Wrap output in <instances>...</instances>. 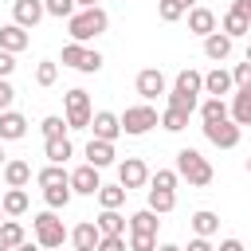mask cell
I'll return each mask as SVG.
<instances>
[{"instance_id": "cell-13", "label": "cell", "mask_w": 251, "mask_h": 251, "mask_svg": "<svg viewBox=\"0 0 251 251\" xmlns=\"http://www.w3.org/2000/svg\"><path fill=\"white\" fill-rule=\"evenodd\" d=\"M231 86H235V78H231V71H224V67H212V71L204 75V94H208V98H224V94H231Z\"/></svg>"}, {"instance_id": "cell-2", "label": "cell", "mask_w": 251, "mask_h": 251, "mask_svg": "<svg viewBox=\"0 0 251 251\" xmlns=\"http://www.w3.org/2000/svg\"><path fill=\"white\" fill-rule=\"evenodd\" d=\"M176 176H180V180H188L192 188H208L216 173H212L208 157H200L196 149H180V153H176Z\"/></svg>"}, {"instance_id": "cell-31", "label": "cell", "mask_w": 251, "mask_h": 251, "mask_svg": "<svg viewBox=\"0 0 251 251\" xmlns=\"http://www.w3.org/2000/svg\"><path fill=\"white\" fill-rule=\"evenodd\" d=\"M39 129H43V141H55V137H67V118H59V114H47L43 122H39Z\"/></svg>"}, {"instance_id": "cell-17", "label": "cell", "mask_w": 251, "mask_h": 251, "mask_svg": "<svg viewBox=\"0 0 251 251\" xmlns=\"http://www.w3.org/2000/svg\"><path fill=\"white\" fill-rule=\"evenodd\" d=\"M231 122L243 129V126H251V86H235V98H231Z\"/></svg>"}, {"instance_id": "cell-9", "label": "cell", "mask_w": 251, "mask_h": 251, "mask_svg": "<svg viewBox=\"0 0 251 251\" xmlns=\"http://www.w3.org/2000/svg\"><path fill=\"white\" fill-rule=\"evenodd\" d=\"M43 16H47L43 0H12V24H20L24 31H27V27H35Z\"/></svg>"}, {"instance_id": "cell-32", "label": "cell", "mask_w": 251, "mask_h": 251, "mask_svg": "<svg viewBox=\"0 0 251 251\" xmlns=\"http://www.w3.org/2000/svg\"><path fill=\"white\" fill-rule=\"evenodd\" d=\"M149 208H153L157 216L173 212V208H176V192H165V188H149Z\"/></svg>"}, {"instance_id": "cell-27", "label": "cell", "mask_w": 251, "mask_h": 251, "mask_svg": "<svg viewBox=\"0 0 251 251\" xmlns=\"http://www.w3.org/2000/svg\"><path fill=\"white\" fill-rule=\"evenodd\" d=\"M192 231L200 235V239H208V235H216V227H220V216L216 212H208V208H200V212H192Z\"/></svg>"}, {"instance_id": "cell-18", "label": "cell", "mask_w": 251, "mask_h": 251, "mask_svg": "<svg viewBox=\"0 0 251 251\" xmlns=\"http://www.w3.org/2000/svg\"><path fill=\"white\" fill-rule=\"evenodd\" d=\"M188 31L200 35V39H208V35L216 31V12H212V8H192V12H188Z\"/></svg>"}, {"instance_id": "cell-21", "label": "cell", "mask_w": 251, "mask_h": 251, "mask_svg": "<svg viewBox=\"0 0 251 251\" xmlns=\"http://www.w3.org/2000/svg\"><path fill=\"white\" fill-rule=\"evenodd\" d=\"M94 224H98L102 235H126V224H129V220H126L118 208H102V216H98Z\"/></svg>"}, {"instance_id": "cell-43", "label": "cell", "mask_w": 251, "mask_h": 251, "mask_svg": "<svg viewBox=\"0 0 251 251\" xmlns=\"http://www.w3.org/2000/svg\"><path fill=\"white\" fill-rule=\"evenodd\" d=\"M231 78H235V86H251V63H247V59L235 63V67H231Z\"/></svg>"}, {"instance_id": "cell-26", "label": "cell", "mask_w": 251, "mask_h": 251, "mask_svg": "<svg viewBox=\"0 0 251 251\" xmlns=\"http://www.w3.org/2000/svg\"><path fill=\"white\" fill-rule=\"evenodd\" d=\"M157 212L153 208H141V212H133L129 216V231H137V235H157Z\"/></svg>"}, {"instance_id": "cell-4", "label": "cell", "mask_w": 251, "mask_h": 251, "mask_svg": "<svg viewBox=\"0 0 251 251\" xmlns=\"http://www.w3.org/2000/svg\"><path fill=\"white\" fill-rule=\"evenodd\" d=\"M59 63L71 67V71H82V75H98V71H102V55L90 51V47H82V43H67Z\"/></svg>"}, {"instance_id": "cell-28", "label": "cell", "mask_w": 251, "mask_h": 251, "mask_svg": "<svg viewBox=\"0 0 251 251\" xmlns=\"http://www.w3.org/2000/svg\"><path fill=\"white\" fill-rule=\"evenodd\" d=\"M35 180H39V188H59V184H71V173L63 165H47L35 173Z\"/></svg>"}, {"instance_id": "cell-14", "label": "cell", "mask_w": 251, "mask_h": 251, "mask_svg": "<svg viewBox=\"0 0 251 251\" xmlns=\"http://www.w3.org/2000/svg\"><path fill=\"white\" fill-rule=\"evenodd\" d=\"M0 180H4V188H24L27 180H31V165L27 161H8L4 169H0Z\"/></svg>"}, {"instance_id": "cell-24", "label": "cell", "mask_w": 251, "mask_h": 251, "mask_svg": "<svg viewBox=\"0 0 251 251\" xmlns=\"http://www.w3.org/2000/svg\"><path fill=\"white\" fill-rule=\"evenodd\" d=\"M75 153V145H71V137H55V141H43V157H47V165H67V157Z\"/></svg>"}, {"instance_id": "cell-1", "label": "cell", "mask_w": 251, "mask_h": 251, "mask_svg": "<svg viewBox=\"0 0 251 251\" xmlns=\"http://www.w3.org/2000/svg\"><path fill=\"white\" fill-rule=\"evenodd\" d=\"M106 27H110V16H106L102 8H78V12L67 20L71 43H90V39H98Z\"/></svg>"}, {"instance_id": "cell-5", "label": "cell", "mask_w": 251, "mask_h": 251, "mask_svg": "<svg viewBox=\"0 0 251 251\" xmlns=\"http://www.w3.org/2000/svg\"><path fill=\"white\" fill-rule=\"evenodd\" d=\"M67 126L71 129H90V118H94V110H90V94L82 90V86H75V90H67Z\"/></svg>"}, {"instance_id": "cell-46", "label": "cell", "mask_w": 251, "mask_h": 251, "mask_svg": "<svg viewBox=\"0 0 251 251\" xmlns=\"http://www.w3.org/2000/svg\"><path fill=\"white\" fill-rule=\"evenodd\" d=\"M12 71H16V55H12V51H4V47H0V78H8V75H12Z\"/></svg>"}, {"instance_id": "cell-37", "label": "cell", "mask_w": 251, "mask_h": 251, "mask_svg": "<svg viewBox=\"0 0 251 251\" xmlns=\"http://www.w3.org/2000/svg\"><path fill=\"white\" fill-rule=\"evenodd\" d=\"M169 106H173V110H184V114H192V110L200 106V98H196V94H184V90H169Z\"/></svg>"}, {"instance_id": "cell-20", "label": "cell", "mask_w": 251, "mask_h": 251, "mask_svg": "<svg viewBox=\"0 0 251 251\" xmlns=\"http://www.w3.org/2000/svg\"><path fill=\"white\" fill-rule=\"evenodd\" d=\"M220 31H224V35H231V39H239V35H247V31H251V20H247L243 12H235V8H227V12H224V20H220Z\"/></svg>"}, {"instance_id": "cell-49", "label": "cell", "mask_w": 251, "mask_h": 251, "mask_svg": "<svg viewBox=\"0 0 251 251\" xmlns=\"http://www.w3.org/2000/svg\"><path fill=\"white\" fill-rule=\"evenodd\" d=\"M220 251H243V243H239V239H224V243H220Z\"/></svg>"}, {"instance_id": "cell-38", "label": "cell", "mask_w": 251, "mask_h": 251, "mask_svg": "<svg viewBox=\"0 0 251 251\" xmlns=\"http://www.w3.org/2000/svg\"><path fill=\"white\" fill-rule=\"evenodd\" d=\"M161 126H165L169 133H180V129L188 126V114H184V110H173V106H169V110L161 114Z\"/></svg>"}, {"instance_id": "cell-50", "label": "cell", "mask_w": 251, "mask_h": 251, "mask_svg": "<svg viewBox=\"0 0 251 251\" xmlns=\"http://www.w3.org/2000/svg\"><path fill=\"white\" fill-rule=\"evenodd\" d=\"M176 4H180L184 12H192V8H196V0H176Z\"/></svg>"}, {"instance_id": "cell-12", "label": "cell", "mask_w": 251, "mask_h": 251, "mask_svg": "<svg viewBox=\"0 0 251 251\" xmlns=\"http://www.w3.org/2000/svg\"><path fill=\"white\" fill-rule=\"evenodd\" d=\"M137 94L149 102V98H157V94H165V75L157 71V67H145V71H137Z\"/></svg>"}, {"instance_id": "cell-39", "label": "cell", "mask_w": 251, "mask_h": 251, "mask_svg": "<svg viewBox=\"0 0 251 251\" xmlns=\"http://www.w3.org/2000/svg\"><path fill=\"white\" fill-rule=\"evenodd\" d=\"M176 180H180V176H176V169H157V173L149 176V188H165V192H173V188H176Z\"/></svg>"}, {"instance_id": "cell-22", "label": "cell", "mask_w": 251, "mask_h": 251, "mask_svg": "<svg viewBox=\"0 0 251 251\" xmlns=\"http://www.w3.org/2000/svg\"><path fill=\"white\" fill-rule=\"evenodd\" d=\"M0 47L12 51V55H20V51L27 47V31H24L20 24H4V27H0Z\"/></svg>"}, {"instance_id": "cell-52", "label": "cell", "mask_w": 251, "mask_h": 251, "mask_svg": "<svg viewBox=\"0 0 251 251\" xmlns=\"http://www.w3.org/2000/svg\"><path fill=\"white\" fill-rule=\"evenodd\" d=\"M16 251H39V243H20Z\"/></svg>"}, {"instance_id": "cell-33", "label": "cell", "mask_w": 251, "mask_h": 251, "mask_svg": "<svg viewBox=\"0 0 251 251\" xmlns=\"http://www.w3.org/2000/svg\"><path fill=\"white\" fill-rule=\"evenodd\" d=\"M71 196H75V188H71V184L43 188V200H47V208H51V212H55V208H67V204H71Z\"/></svg>"}, {"instance_id": "cell-7", "label": "cell", "mask_w": 251, "mask_h": 251, "mask_svg": "<svg viewBox=\"0 0 251 251\" xmlns=\"http://www.w3.org/2000/svg\"><path fill=\"white\" fill-rule=\"evenodd\" d=\"M239 126L231 122V118H224V122H204V137L212 141V145H220V149H235L239 145Z\"/></svg>"}, {"instance_id": "cell-15", "label": "cell", "mask_w": 251, "mask_h": 251, "mask_svg": "<svg viewBox=\"0 0 251 251\" xmlns=\"http://www.w3.org/2000/svg\"><path fill=\"white\" fill-rule=\"evenodd\" d=\"M71 243H75L78 251H98V243H102V231H98V224L82 220V224L71 231Z\"/></svg>"}, {"instance_id": "cell-8", "label": "cell", "mask_w": 251, "mask_h": 251, "mask_svg": "<svg viewBox=\"0 0 251 251\" xmlns=\"http://www.w3.org/2000/svg\"><path fill=\"white\" fill-rule=\"evenodd\" d=\"M118 184H122L126 192L149 184V169H145V161H141V157H126V161L118 165Z\"/></svg>"}, {"instance_id": "cell-44", "label": "cell", "mask_w": 251, "mask_h": 251, "mask_svg": "<svg viewBox=\"0 0 251 251\" xmlns=\"http://www.w3.org/2000/svg\"><path fill=\"white\" fill-rule=\"evenodd\" d=\"M98 251H126V235H102Z\"/></svg>"}, {"instance_id": "cell-56", "label": "cell", "mask_w": 251, "mask_h": 251, "mask_svg": "<svg viewBox=\"0 0 251 251\" xmlns=\"http://www.w3.org/2000/svg\"><path fill=\"white\" fill-rule=\"evenodd\" d=\"M247 63H251V43H247Z\"/></svg>"}, {"instance_id": "cell-25", "label": "cell", "mask_w": 251, "mask_h": 251, "mask_svg": "<svg viewBox=\"0 0 251 251\" xmlns=\"http://www.w3.org/2000/svg\"><path fill=\"white\" fill-rule=\"evenodd\" d=\"M173 90H184V94H204V75L200 71H192V67H184L180 75H176V82H173Z\"/></svg>"}, {"instance_id": "cell-55", "label": "cell", "mask_w": 251, "mask_h": 251, "mask_svg": "<svg viewBox=\"0 0 251 251\" xmlns=\"http://www.w3.org/2000/svg\"><path fill=\"white\" fill-rule=\"evenodd\" d=\"M0 251H12V247H8V243H4V239H0Z\"/></svg>"}, {"instance_id": "cell-16", "label": "cell", "mask_w": 251, "mask_h": 251, "mask_svg": "<svg viewBox=\"0 0 251 251\" xmlns=\"http://www.w3.org/2000/svg\"><path fill=\"white\" fill-rule=\"evenodd\" d=\"M24 133H27V118L16 110H4L0 114V141H20Z\"/></svg>"}, {"instance_id": "cell-10", "label": "cell", "mask_w": 251, "mask_h": 251, "mask_svg": "<svg viewBox=\"0 0 251 251\" xmlns=\"http://www.w3.org/2000/svg\"><path fill=\"white\" fill-rule=\"evenodd\" d=\"M90 129H94L98 141H118V137H122V118L110 114V110H98V114L90 118Z\"/></svg>"}, {"instance_id": "cell-23", "label": "cell", "mask_w": 251, "mask_h": 251, "mask_svg": "<svg viewBox=\"0 0 251 251\" xmlns=\"http://www.w3.org/2000/svg\"><path fill=\"white\" fill-rule=\"evenodd\" d=\"M204 55H208V59H216V63H224V59L231 55V35H224V31H212V35L204 39Z\"/></svg>"}, {"instance_id": "cell-35", "label": "cell", "mask_w": 251, "mask_h": 251, "mask_svg": "<svg viewBox=\"0 0 251 251\" xmlns=\"http://www.w3.org/2000/svg\"><path fill=\"white\" fill-rule=\"evenodd\" d=\"M0 239H4L12 251H16L20 243H27V239H24V227H20V220H4V224H0Z\"/></svg>"}, {"instance_id": "cell-58", "label": "cell", "mask_w": 251, "mask_h": 251, "mask_svg": "<svg viewBox=\"0 0 251 251\" xmlns=\"http://www.w3.org/2000/svg\"><path fill=\"white\" fill-rule=\"evenodd\" d=\"M0 224H4V208H0Z\"/></svg>"}, {"instance_id": "cell-41", "label": "cell", "mask_w": 251, "mask_h": 251, "mask_svg": "<svg viewBox=\"0 0 251 251\" xmlns=\"http://www.w3.org/2000/svg\"><path fill=\"white\" fill-rule=\"evenodd\" d=\"M157 16H161L165 24H176V20L184 16V8H180L176 0H157Z\"/></svg>"}, {"instance_id": "cell-40", "label": "cell", "mask_w": 251, "mask_h": 251, "mask_svg": "<svg viewBox=\"0 0 251 251\" xmlns=\"http://www.w3.org/2000/svg\"><path fill=\"white\" fill-rule=\"evenodd\" d=\"M55 78H59V67H55L51 59H43V63L35 67V82H39V86H55Z\"/></svg>"}, {"instance_id": "cell-54", "label": "cell", "mask_w": 251, "mask_h": 251, "mask_svg": "<svg viewBox=\"0 0 251 251\" xmlns=\"http://www.w3.org/2000/svg\"><path fill=\"white\" fill-rule=\"evenodd\" d=\"M4 165H8V153H4V145H0V169H4Z\"/></svg>"}, {"instance_id": "cell-51", "label": "cell", "mask_w": 251, "mask_h": 251, "mask_svg": "<svg viewBox=\"0 0 251 251\" xmlns=\"http://www.w3.org/2000/svg\"><path fill=\"white\" fill-rule=\"evenodd\" d=\"M78 8H98V0H75Z\"/></svg>"}, {"instance_id": "cell-36", "label": "cell", "mask_w": 251, "mask_h": 251, "mask_svg": "<svg viewBox=\"0 0 251 251\" xmlns=\"http://www.w3.org/2000/svg\"><path fill=\"white\" fill-rule=\"evenodd\" d=\"M43 8H47V16H55V20H71V16L78 12L75 0H43Z\"/></svg>"}, {"instance_id": "cell-6", "label": "cell", "mask_w": 251, "mask_h": 251, "mask_svg": "<svg viewBox=\"0 0 251 251\" xmlns=\"http://www.w3.org/2000/svg\"><path fill=\"white\" fill-rule=\"evenodd\" d=\"M153 126H161V118H157L153 106H129V110L122 114V133H129V137H141V133H149Z\"/></svg>"}, {"instance_id": "cell-53", "label": "cell", "mask_w": 251, "mask_h": 251, "mask_svg": "<svg viewBox=\"0 0 251 251\" xmlns=\"http://www.w3.org/2000/svg\"><path fill=\"white\" fill-rule=\"evenodd\" d=\"M157 251H184V247H176V243H161Z\"/></svg>"}, {"instance_id": "cell-42", "label": "cell", "mask_w": 251, "mask_h": 251, "mask_svg": "<svg viewBox=\"0 0 251 251\" xmlns=\"http://www.w3.org/2000/svg\"><path fill=\"white\" fill-rule=\"evenodd\" d=\"M161 243H157V235H137V231H129V251H157Z\"/></svg>"}, {"instance_id": "cell-11", "label": "cell", "mask_w": 251, "mask_h": 251, "mask_svg": "<svg viewBox=\"0 0 251 251\" xmlns=\"http://www.w3.org/2000/svg\"><path fill=\"white\" fill-rule=\"evenodd\" d=\"M71 188H75L78 196H98V188H102L98 169H94V165H78V169L71 173Z\"/></svg>"}, {"instance_id": "cell-3", "label": "cell", "mask_w": 251, "mask_h": 251, "mask_svg": "<svg viewBox=\"0 0 251 251\" xmlns=\"http://www.w3.org/2000/svg\"><path fill=\"white\" fill-rule=\"evenodd\" d=\"M31 231H35V243L43 247V251H59L67 239H71V231L63 227V220L47 208V212H39L35 220H31Z\"/></svg>"}, {"instance_id": "cell-30", "label": "cell", "mask_w": 251, "mask_h": 251, "mask_svg": "<svg viewBox=\"0 0 251 251\" xmlns=\"http://www.w3.org/2000/svg\"><path fill=\"white\" fill-rule=\"evenodd\" d=\"M224 118H231L224 98H204L200 102V122H224Z\"/></svg>"}, {"instance_id": "cell-29", "label": "cell", "mask_w": 251, "mask_h": 251, "mask_svg": "<svg viewBox=\"0 0 251 251\" xmlns=\"http://www.w3.org/2000/svg\"><path fill=\"white\" fill-rule=\"evenodd\" d=\"M0 208H4V216H24L27 212V192L24 188H8L0 196Z\"/></svg>"}, {"instance_id": "cell-34", "label": "cell", "mask_w": 251, "mask_h": 251, "mask_svg": "<svg viewBox=\"0 0 251 251\" xmlns=\"http://www.w3.org/2000/svg\"><path fill=\"white\" fill-rule=\"evenodd\" d=\"M98 204L102 208H122L126 204V188L122 184H102L98 188Z\"/></svg>"}, {"instance_id": "cell-19", "label": "cell", "mask_w": 251, "mask_h": 251, "mask_svg": "<svg viewBox=\"0 0 251 251\" xmlns=\"http://www.w3.org/2000/svg\"><path fill=\"white\" fill-rule=\"evenodd\" d=\"M86 165H94V169L114 165V141H98V137H90V141H86Z\"/></svg>"}, {"instance_id": "cell-57", "label": "cell", "mask_w": 251, "mask_h": 251, "mask_svg": "<svg viewBox=\"0 0 251 251\" xmlns=\"http://www.w3.org/2000/svg\"><path fill=\"white\" fill-rule=\"evenodd\" d=\"M247 173H251V157H247Z\"/></svg>"}, {"instance_id": "cell-47", "label": "cell", "mask_w": 251, "mask_h": 251, "mask_svg": "<svg viewBox=\"0 0 251 251\" xmlns=\"http://www.w3.org/2000/svg\"><path fill=\"white\" fill-rule=\"evenodd\" d=\"M188 251H216V247H212L208 239H200V235H196V239H188Z\"/></svg>"}, {"instance_id": "cell-59", "label": "cell", "mask_w": 251, "mask_h": 251, "mask_svg": "<svg viewBox=\"0 0 251 251\" xmlns=\"http://www.w3.org/2000/svg\"><path fill=\"white\" fill-rule=\"evenodd\" d=\"M75 251H78V247H75Z\"/></svg>"}, {"instance_id": "cell-48", "label": "cell", "mask_w": 251, "mask_h": 251, "mask_svg": "<svg viewBox=\"0 0 251 251\" xmlns=\"http://www.w3.org/2000/svg\"><path fill=\"white\" fill-rule=\"evenodd\" d=\"M231 8H235V12H243V16L251 20V0H231Z\"/></svg>"}, {"instance_id": "cell-45", "label": "cell", "mask_w": 251, "mask_h": 251, "mask_svg": "<svg viewBox=\"0 0 251 251\" xmlns=\"http://www.w3.org/2000/svg\"><path fill=\"white\" fill-rule=\"evenodd\" d=\"M12 98H16L12 82H8V78H0V114H4V110H12Z\"/></svg>"}]
</instances>
